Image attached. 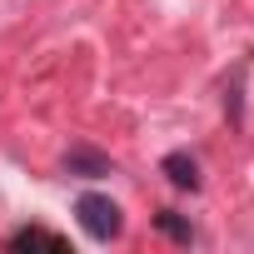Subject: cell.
I'll use <instances>...</instances> for the list:
<instances>
[{"label":"cell","instance_id":"cell-5","mask_svg":"<svg viewBox=\"0 0 254 254\" xmlns=\"http://www.w3.org/2000/svg\"><path fill=\"white\" fill-rule=\"evenodd\" d=\"M160 229H165V234H175V239H190V224H180L175 214H160Z\"/></svg>","mask_w":254,"mask_h":254},{"label":"cell","instance_id":"cell-4","mask_svg":"<svg viewBox=\"0 0 254 254\" xmlns=\"http://www.w3.org/2000/svg\"><path fill=\"white\" fill-rule=\"evenodd\" d=\"M65 170H75V175H110V160L105 155H90V150H70L65 155Z\"/></svg>","mask_w":254,"mask_h":254},{"label":"cell","instance_id":"cell-1","mask_svg":"<svg viewBox=\"0 0 254 254\" xmlns=\"http://www.w3.org/2000/svg\"><path fill=\"white\" fill-rule=\"evenodd\" d=\"M75 214H80L85 234H90V239H100V244H110V239L125 229L120 204H115V199H105V194H80V199H75Z\"/></svg>","mask_w":254,"mask_h":254},{"label":"cell","instance_id":"cell-2","mask_svg":"<svg viewBox=\"0 0 254 254\" xmlns=\"http://www.w3.org/2000/svg\"><path fill=\"white\" fill-rule=\"evenodd\" d=\"M10 249H65V239L50 234V229H40V224H25V229L10 234Z\"/></svg>","mask_w":254,"mask_h":254},{"label":"cell","instance_id":"cell-3","mask_svg":"<svg viewBox=\"0 0 254 254\" xmlns=\"http://www.w3.org/2000/svg\"><path fill=\"white\" fill-rule=\"evenodd\" d=\"M165 175H170V185H180V190H194V185H199V170H194L190 155H165Z\"/></svg>","mask_w":254,"mask_h":254}]
</instances>
